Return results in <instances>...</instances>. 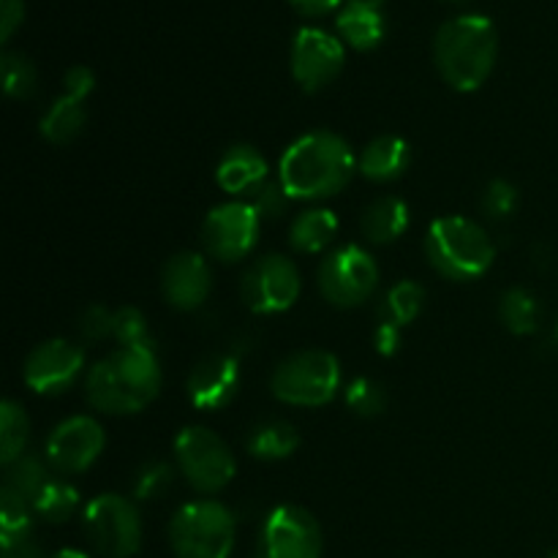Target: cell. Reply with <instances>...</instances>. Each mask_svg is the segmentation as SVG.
Returning a JSON list of instances; mask_svg holds the SVG:
<instances>
[{
	"label": "cell",
	"mask_w": 558,
	"mask_h": 558,
	"mask_svg": "<svg viewBox=\"0 0 558 558\" xmlns=\"http://www.w3.org/2000/svg\"><path fill=\"white\" fill-rule=\"evenodd\" d=\"M357 169L352 147L332 131H311L300 136L278 163V180L292 199L319 202L341 194Z\"/></svg>",
	"instance_id": "1"
},
{
	"label": "cell",
	"mask_w": 558,
	"mask_h": 558,
	"mask_svg": "<svg viewBox=\"0 0 558 558\" xmlns=\"http://www.w3.org/2000/svg\"><path fill=\"white\" fill-rule=\"evenodd\" d=\"M161 379L156 349L120 347L93 365L85 379V396L96 412L136 414L156 401Z\"/></svg>",
	"instance_id": "2"
},
{
	"label": "cell",
	"mask_w": 558,
	"mask_h": 558,
	"mask_svg": "<svg viewBox=\"0 0 558 558\" xmlns=\"http://www.w3.org/2000/svg\"><path fill=\"white\" fill-rule=\"evenodd\" d=\"M499 58V33L483 14H458L436 31L434 63L458 93H474L488 82Z\"/></svg>",
	"instance_id": "3"
},
{
	"label": "cell",
	"mask_w": 558,
	"mask_h": 558,
	"mask_svg": "<svg viewBox=\"0 0 558 558\" xmlns=\"http://www.w3.org/2000/svg\"><path fill=\"white\" fill-rule=\"evenodd\" d=\"M425 256L439 276L450 281H474L494 267L496 245L477 221L447 216L428 227Z\"/></svg>",
	"instance_id": "4"
},
{
	"label": "cell",
	"mask_w": 558,
	"mask_h": 558,
	"mask_svg": "<svg viewBox=\"0 0 558 558\" xmlns=\"http://www.w3.org/2000/svg\"><path fill=\"white\" fill-rule=\"evenodd\" d=\"M270 390L287 407L316 409L330 403L341 390V363L325 349H303L276 365Z\"/></svg>",
	"instance_id": "5"
},
{
	"label": "cell",
	"mask_w": 558,
	"mask_h": 558,
	"mask_svg": "<svg viewBox=\"0 0 558 558\" xmlns=\"http://www.w3.org/2000/svg\"><path fill=\"white\" fill-rule=\"evenodd\" d=\"M238 523L221 501L199 499L180 507L169 523V545L178 558H229Z\"/></svg>",
	"instance_id": "6"
},
{
	"label": "cell",
	"mask_w": 558,
	"mask_h": 558,
	"mask_svg": "<svg viewBox=\"0 0 558 558\" xmlns=\"http://www.w3.org/2000/svg\"><path fill=\"white\" fill-rule=\"evenodd\" d=\"M174 463L185 483L199 494H218L238 474V461L227 441L205 425H189L174 439Z\"/></svg>",
	"instance_id": "7"
},
{
	"label": "cell",
	"mask_w": 558,
	"mask_h": 558,
	"mask_svg": "<svg viewBox=\"0 0 558 558\" xmlns=\"http://www.w3.org/2000/svg\"><path fill=\"white\" fill-rule=\"evenodd\" d=\"M87 543L104 558H131L142 548V518L131 499L101 494L82 512Z\"/></svg>",
	"instance_id": "8"
},
{
	"label": "cell",
	"mask_w": 558,
	"mask_h": 558,
	"mask_svg": "<svg viewBox=\"0 0 558 558\" xmlns=\"http://www.w3.org/2000/svg\"><path fill=\"white\" fill-rule=\"evenodd\" d=\"M316 283L327 303L336 308H357L379 287V267L360 245H343L322 259Z\"/></svg>",
	"instance_id": "9"
},
{
	"label": "cell",
	"mask_w": 558,
	"mask_h": 558,
	"mask_svg": "<svg viewBox=\"0 0 558 558\" xmlns=\"http://www.w3.org/2000/svg\"><path fill=\"white\" fill-rule=\"evenodd\" d=\"M300 289L303 281L294 262L281 254H267L245 270L240 281V298L254 314L272 316L292 308L300 298Z\"/></svg>",
	"instance_id": "10"
},
{
	"label": "cell",
	"mask_w": 558,
	"mask_h": 558,
	"mask_svg": "<svg viewBox=\"0 0 558 558\" xmlns=\"http://www.w3.org/2000/svg\"><path fill=\"white\" fill-rule=\"evenodd\" d=\"M262 218L251 202H223L202 223L205 251L218 262H240L256 248Z\"/></svg>",
	"instance_id": "11"
},
{
	"label": "cell",
	"mask_w": 558,
	"mask_h": 558,
	"mask_svg": "<svg viewBox=\"0 0 558 558\" xmlns=\"http://www.w3.org/2000/svg\"><path fill=\"white\" fill-rule=\"evenodd\" d=\"M289 63H292L294 82L305 93H316L341 74L347 63V49L341 38L322 27H300L294 33Z\"/></svg>",
	"instance_id": "12"
},
{
	"label": "cell",
	"mask_w": 558,
	"mask_h": 558,
	"mask_svg": "<svg viewBox=\"0 0 558 558\" xmlns=\"http://www.w3.org/2000/svg\"><path fill=\"white\" fill-rule=\"evenodd\" d=\"M325 537L308 510L283 505L267 515L262 529V554L265 558H322Z\"/></svg>",
	"instance_id": "13"
},
{
	"label": "cell",
	"mask_w": 558,
	"mask_h": 558,
	"mask_svg": "<svg viewBox=\"0 0 558 558\" xmlns=\"http://www.w3.org/2000/svg\"><path fill=\"white\" fill-rule=\"evenodd\" d=\"M107 447V434L101 425L87 414L63 420L54 425L47 439V463L60 474L87 472L101 458Z\"/></svg>",
	"instance_id": "14"
},
{
	"label": "cell",
	"mask_w": 558,
	"mask_h": 558,
	"mask_svg": "<svg viewBox=\"0 0 558 558\" xmlns=\"http://www.w3.org/2000/svg\"><path fill=\"white\" fill-rule=\"evenodd\" d=\"M85 371V349L65 338L44 341L27 354L25 360V385L38 396H60Z\"/></svg>",
	"instance_id": "15"
},
{
	"label": "cell",
	"mask_w": 558,
	"mask_h": 558,
	"mask_svg": "<svg viewBox=\"0 0 558 558\" xmlns=\"http://www.w3.org/2000/svg\"><path fill=\"white\" fill-rule=\"evenodd\" d=\"M240 390V365L232 354H210L191 368L185 392L199 412H221Z\"/></svg>",
	"instance_id": "16"
},
{
	"label": "cell",
	"mask_w": 558,
	"mask_h": 558,
	"mask_svg": "<svg viewBox=\"0 0 558 558\" xmlns=\"http://www.w3.org/2000/svg\"><path fill=\"white\" fill-rule=\"evenodd\" d=\"M161 292L167 303L178 311H196L205 305L213 292V270L205 256L196 251L174 254L163 265Z\"/></svg>",
	"instance_id": "17"
},
{
	"label": "cell",
	"mask_w": 558,
	"mask_h": 558,
	"mask_svg": "<svg viewBox=\"0 0 558 558\" xmlns=\"http://www.w3.org/2000/svg\"><path fill=\"white\" fill-rule=\"evenodd\" d=\"M336 27L343 44L357 52H371L387 36L385 0H343L336 16Z\"/></svg>",
	"instance_id": "18"
},
{
	"label": "cell",
	"mask_w": 558,
	"mask_h": 558,
	"mask_svg": "<svg viewBox=\"0 0 558 558\" xmlns=\"http://www.w3.org/2000/svg\"><path fill=\"white\" fill-rule=\"evenodd\" d=\"M412 163V147L401 136H376L374 142L365 145V150L357 156V172L374 183H390L398 180Z\"/></svg>",
	"instance_id": "19"
},
{
	"label": "cell",
	"mask_w": 558,
	"mask_h": 558,
	"mask_svg": "<svg viewBox=\"0 0 558 558\" xmlns=\"http://www.w3.org/2000/svg\"><path fill=\"white\" fill-rule=\"evenodd\" d=\"M216 180L227 194L248 196L256 185L267 180V161L251 145H232L221 156L216 169Z\"/></svg>",
	"instance_id": "20"
},
{
	"label": "cell",
	"mask_w": 558,
	"mask_h": 558,
	"mask_svg": "<svg viewBox=\"0 0 558 558\" xmlns=\"http://www.w3.org/2000/svg\"><path fill=\"white\" fill-rule=\"evenodd\" d=\"M363 238L374 245H390L409 229V205L401 196H379L363 213Z\"/></svg>",
	"instance_id": "21"
},
{
	"label": "cell",
	"mask_w": 558,
	"mask_h": 558,
	"mask_svg": "<svg viewBox=\"0 0 558 558\" xmlns=\"http://www.w3.org/2000/svg\"><path fill=\"white\" fill-rule=\"evenodd\" d=\"M338 238V218L332 210L314 207V210L300 213L289 227V245L298 254H322Z\"/></svg>",
	"instance_id": "22"
},
{
	"label": "cell",
	"mask_w": 558,
	"mask_h": 558,
	"mask_svg": "<svg viewBox=\"0 0 558 558\" xmlns=\"http://www.w3.org/2000/svg\"><path fill=\"white\" fill-rule=\"evenodd\" d=\"M245 447L259 461H283L300 447V434L287 420H265L251 428Z\"/></svg>",
	"instance_id": "23"
},
{
	"label": "cell",
	"mask_w": 558,
	"mask_h": 558,
	"mask_svg": "<svg viewBox=\"0 0 558 558\" xmlns=\"http://www.w3.org/2000/svg\"><path fill=\"white\" fill-rule=\"evenodd\" d=\"M87 123V112H85V101L74 96H58L52 101V107L44 112L41 118V136L52 145H69L74 142L76 136L82 134Z\"/></svg>",
	"instance_id": "24"
},
{
	"label": "cell",
	"mask_w": 558,
	"mask_h": 558,
	"mask_svg": "<svg viewBox=\"0 0 558 558\" xmlns=\"http://www.w3.org/2000/svg\"><path fill=\"white\" fill-rule=\"evenodd\" d=\"M33 512L31 499L11 488H0V548L11 550L31 543L33 534Z\"/></svg>",
	"instance_id": "25"
},
{
	"label": "cell",
	"mask_w": 558,
	"mask_h": 558,
	"mask_svg": "<svg viewBox=\"0 0 558 558\" xmlns=\"http://www.w3.org/2000/svg\"><path fill=\"white\" fill-rule=\"evenodd\" d=\"M499 316L512 336H532L543 322V305L529 289L512 287L501 294Z\"/></svg>",
	"instance_id": "26"
},
{
	"label": "cell",
	"mask_w": 558,
	"mask_h": 558,
	"mask_svg": "<svg viewBox=\"0 0 558 558\" xmlns=\"http://www.w3.org/2000/svg\"><path fill=\"white\" fill-rule=\"evenodd\" d=\"M80 490L69 480H49L41 488V494L33 499V512L47 523H63L80 510Z\"/></svg>",
	"instance_id": "27"
},
{
	"label": "cell",
	"mask_w": 558,
	"mask_h": 558,
	"mask_svg": "<svg viewBox=\"0 0 558 558\" xmlns=\"http://www.w3.org/2000/svg\"><path fill=\"white\" fill-rule=\"evenodd\" d=\"M31 423H27L25 409L16 401L0 403V463L11 466L16 458L25 456Z\"/></svg>",
	"instance_id": "28"
},
{
	"label": "cell",
	"mask_w": 558,
	"mask_h": 558,
	"mask_svg": "<svg viewBox=\"0 0 558 558\" xmlns=\"http://www.w3.org/2000/svg\"><path fill=\"white\" fill-rule=\"evenodd\" d=\"M425 305V289L414 281H401L387 292L385 303H381L379 322H390V325L407 327L420 316Z\"/></svg>",
	"instance_id": "29"
},
{
	"label": "cell",
	"mask_w": 558,
	"mask_h": 558,
	"mask_svg": "<svg viewBox=\"0 0 558 558\" xmlns=\"http://www.w3.org/2000/svg\"><path fill=\"white\" fill-rule=\"evenodd\" d=\"M49 463L41 461L38 456H33V452H25L22 458H16L11 466H5V488L16 490V494H22L25 499H36L38 494H41L44 485L49 483Z\"/></svg>",
	"instance_id": "30"
},
{
	"label": "cell",
	"mask_w": 558,
	"mask_h": 558,
	"mask_svg": "<svg viewBox=\"0 0 558 558\" xmlns=\"http://www.w3.org/2000/svg\"><path fill=\"white\" fill-rule=\"evenodd\" d=\"M0 74H3V90L9 98H31L36 93V65L22 52L5 49L0 54Z\"/></svg>",
	"instance_id": "31"
},
{
	"label": "cell",
	"mask_w": 558,
	"mask_h": 558,
	"mask_svg": "<svg viewBox=\"0 0 558 558\" xmlns=\"http://www.w3.org/2000/svg\"><path fill=\"white\" fill-rule=\"evenodd\" d=\"M347 407L357 417H379L387 409V390L371 376H357L347 387Z\"/></svg>",
	"instance_id": "32"
},
{
	"label": "cell",
	"mask_w": 558,
	"mask_h": 558,
	"mask_svg": "<svg viewBox=\"0 0 558 558\" xmlns=\"http://www.w3.org/2000/svg\"><path fill=\"white\" fill-rule=\"evenodd\" d=\"M114 341L120 347H145L156 349L150 336V325H147L145 314L134 305H123L114 311Z\"/></svg>",
	"instance_id": "33"
},
{
	"label": "cell",
	"mask_w": 558,
	"mask_h": 558,
	"mask_svg": "<svg viewBox=\"0 0 558 558\" xmlns=\"http://www.w3.org/2000/svg\"><path fill=\"white\" fill-rule=\"evenodd\" d=\"M518 205H521V194L510 180H490L488 189L483 191V210L494 221H507L515 216Z\"/></svg>",
	"instance_id": "34"
},
{
	"label": "cell",
	"mask_w": 558,
	"mask_h": 558,
	"mask_svg": "<svg viewBox=\"0 0 558 558\" xmlns=\"http://www.w3.org/2000/svg\"><path fill=\"white\" fill-rule=\"evenodd\" d=\"M174 469L163 461H153L142 466V472L134 480V496L142 501H156L172 488Z\"/></svg>",
	"instance_id": "35"
},
{
	"label": "cell",
	"mask_w": 558,
	"mask_h": 558,
	"mask_svg": "<svg viewBox=\"0 0 558 558\" xmlns=\"http://www.w3.org/2000/svg\"><path fill=\"white\" fill-rule=\"evenodd\" d=\"M76 332L85 343H104L107 338H114V311L101 303L87 305L76 319Z\"/></svg>",
	"instance_id": "36"
},
{
	"label": "cell",
	"mask_w": 558,
	"mask_h": 558,
	"mask_svg": "<svg viewBox=\"0 0 558 558\" xmlns=\"http://www.w3.org/2000/svg\"><path fill=\"white\" fill-rule=\"evenodd\" d=\"M251 207H254L256 213H259V218L265 221V218H278L287 213L289 202H292V196H289V191L283 189L281 180H270L267 178L265 183L256 185L254 191L248 194Z\"/></svg>",
	"instance_id": "37"
},
{
	"label": "cell",
	"mask_w": 558,
	"mask_h": 558,
	"mask_svg": "<svg viewBox=\"0 0 558 558\" xmlns=\"http://www.w3.org/2000/svg\"><path fill=\"white\" fill-rule=\"evenodd\" d=\"M96 87V74H93L87 65H71L63 76V93L65 96H74L80 101H85L87 96L93 93Z\"/></svg>",
	"instance_id": "38"
},
{
	"label": "cell",
	"mask_w": 558,
	"mask_h": 558,
	"mask_svg": "<svg viewBox=\"0 0 558 558\" xmlns=\"http://www.w3.org/2000/svg\"><path fill=\"white\" fill-rule=\"evenodd\" d=\"M25 20V0H0V41L9 44Z\"/></svg>",
	"instance_id": "39"
},
{
	"label": "cell",
	"mask_w": 558,
	"mask_h": 558,
	"mask_svg": "<svg viewBox=\"0 0 558 558\" xmlns=\"http://www.w3.org/2000/svg\"><path fill=\"white\" fill-rule=\"evenodd\" d=\"M401 341H403V327L390 325V322H379V327H376L374 332V347L381 357H392V354L401 349Z\"/></svg>",
	"instance_id": "40"
},
{
	"label": "cell",
	"mask_w": 558,
	"mask_h": 558,
	"mask_svg": "<svg viewBox=\"0 0 558 558\" xmlns=\"http://www.w3.org/2000/svg\"><path fill=\"white\" fill-rule=\"evenodd\" d=\"M300 14L305 16H322V14H330V11L341 9L343 0H289Z\"/></svg>",
	"instance_id": "41"
},
{
	"label": "cell",
	"mask_w": 558,
	"mask_h": 558,
	"mask_svg": "<svg viewBox=\"0 0 558 558\" xmlns=\"http://www.w3.org/2000/svg\"><path fill=\"white\" fill-rule=\"evenodd\" d=\"M3 558H41V554H38L36 545L25 543V545H20V548L3 550Z\"/></svg>",
	"instance_id": "42"
},
{
	"label": "cell",
	"mask_w": 558,
	"mask_h": 558,
	"mask_svg": "<svg viewBox=\"0 0 558 558\" xmlns=\"http://www.w3.org/2000/svg\"><path fill=\"white\" fill-rule=\"evenodd\" d=\"M52 558H90L87 554H82V550H74V548H69V550H60V554H54Z\"/></svg>",
	"instance_id": "43"
},
{
	"label": "cell",
	"mask_w": 558,
	"mask_h": 558,
	"mask_svg": "<svg viewBox=\"0 0 558 558\" xmlns=\"http://www.w3.org/2000/svg\"><path fill=\"white\" fill-rule=\"evenodd\" d=\"M450 3H469V0H450Z\"/></svg>",
	"instance_id": "44"
},
{
	"label": "cell",
	"mask_w": 558,
	"mask_h": 558,
	"mask_svg": "<svg viewBox=\"0 0 558 558\" xmlns=\"http://www.w3.org/2000/svg\"><path fill=\"white\" fill-rule=\"evenodd\" d=\"M548 558H558V550H554V554H550Z\"/></svg>",
	"instance_id": "45"
},
{
	"label": "cell",
	"mask_w": 558,
	"mask_h": 558,
	"mask_svg": "<svg viewBox=\"0 0 558 558\" xmlns=\"http://www.w3.org/2000/svg\"><path fill=\"white\" fill-rule=\"evenodd\" d=\"M556 341H558V322H556Z\"/></svg>",
	"instance_id": "46"
}]
</instances>
